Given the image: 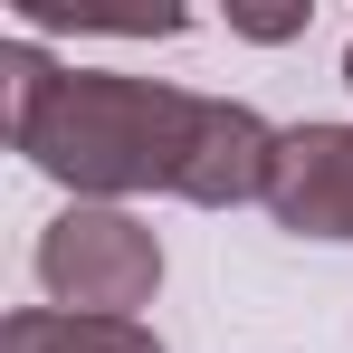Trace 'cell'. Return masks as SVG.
I'll list each match as a JSON object with an SVG mask.
<instances>
[{
    "instance_id": "cell-1",
    "label": "cell",
    "mask_w": 353,
    "mask_h": 353,
    "mask_svg": "<svg viewBox=\"0 0 353 353\" xmlns=\"http://www.w3.org/2000/svg\"><path fill=\"white\" fill-rule=\"evenodd\" d=\"M0 77H10V143L48 181H67L77 201H124V191H172L201 210L268 201L277 124H258L230 96L58 67L29 39L0 48Z\"/></svg>"
},
{
    "instance_id": "cell-2",
    "label": "cell",
    "mask_w": 353,
    "mask_h": 353,
    "mask_svg": "<svg viewBox=\"0 0 353 353\" xmlns=\"http://www.w3.org/2000/svg\"><path fill=\"white\" fill-rule=\"evenodd\" d=\"M39 287L58 315H134L163 287V239L115 201H77L39 230Z\"/></svg>"
},
{
    "instance_id": "cell-3",
    "label": "cell",
    "mask_w": 353,
    "mask_h": 353,
    "mask_svg": "<svg viewBox=\"0 0 353 353\" xmlns=\"http://www.w3.org/2000/svg\"><path fill=\"white\" fill-rule=\"evenodd\" d=\"M268 210L296 239H353V124H287Z\"/></svg>"
},
{
    "instance_id": "cell-4",
    "label": "cell",
    "mask_w": 353,
    "mask_h": 353,
    "mask_svg": "<svg viewBox=\"0 0 353 353\" xmlns=\"http://www.w3.org/2000/svg\"><path fill=\"white\" fill-rule=\"evenodd\" d=\"M0 353H163L134 315H58V305H19L0 325Z\"/></svg>"
},
{
    "instance_id": "cell-5",
    "label": "cell",
    "mask_w": 353,
    "mask_h": 353,
    "mask_svg": "<svg viewBox=\"0 0 353 353\" xmlns=\"http://www.w3.org/2000/svg\"><path fill=\"white\" fill-rule=\"evenodd\" d=\"M344 77H353V48H344Z\"/></svg>"
}]
</instances>
